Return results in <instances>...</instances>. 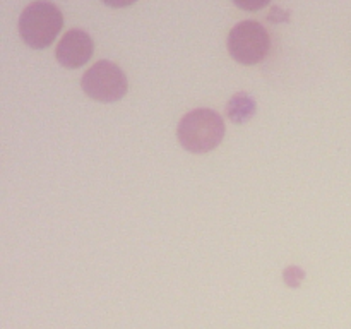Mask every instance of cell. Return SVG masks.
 <instances>
[{"instance_id": "cell-8", "label": "cell", "mask_w": 351, "mask_h": 329, "mask_svg": "<svg viewBox=\"0 0 351 329\" xmlns=\"http://www.w3.org/2000/svg\"><path fill=\"white\" fill-rule=\"evenodd\" d=\"M240 9H247V10H257L263 9V7L267 5V2H257V3H237Z\"/></svg>"}, {"instance_id": "cell-2", "label": "cell", "mask_w": 351, "mask_h": 329, "mask_svg": "<svg viewBox=\"0 0 351 329\" xmlns=\"http://www.w3.org/2000/svg\"><path fill=\"white\" fill-rule=\"evenodd\" d=\"M64 26V16L55 3L38 0L31 2L19 17V34L34 50L48 48Z\"/></svg>"}, {"instance_id": "cell-1", "label": "cell", "mask_w": 351, "mask_h": 329, "mask_svg": "<svg viewBox=\"0 0 351 329\" xmlns=\"http://www.w3.org/2000/svg\"><path fill=\"white\" fill-rule=\"evenodd\" d=\"M180 146L189 153H208L225 137V122L215 110L195 108L182 117L177 127Z\"/></svg>"}, {"instance_id": "cell-5", "label": "cell", "mask_w": 351, "mask_h": 329, "mask_svg": "<svg viewBox=\"0 0 351 329\" xmlns=\"http://www.w3.org/2000/svg\"><path fill=\"white\" fill-rule=\"evenodd\" d=\"M93 50H95V43L86 31L71 29L58 41L55 57L58 64L64 67L77 69L91 58Z\"/></svg>"}, {"instance_id": "cell-6", "label": "cell", "mask_w": 351, "mask_h": 329, "mask_svg": "<svg viewBox=\"0 0 351 329\" xmlns=\"http://www.w3.org/2000/svg\"><path fill=\"white\" fill-rule=\"evenodd\" d=\"M226 112H228V117L233 122L242 123L254 115V112H256V101L249 95H245V93H239V95L230 99L228 106H226Z\"/></svg>"}, {"instance_id": "cell-3", "label": "cell", "mask_w": 351, "mask_h": 329, "mask_svg": "<svg viewBox=\"0 0 351 329\" xmlns=\"http://www.w3.org/2000/svg\"><path fill=\"white\" fill-rule=\"evenodd\" d=\"M271 38L266 27L257 21H242L228 34V51L233 60L243 65H256L267 57Z\"/></svg>"}, {"instance_id": "cell-7", "label": "cell", "mask_w": 351, "mask_h": 329, "mask_svg": "<svg viewBox=\"0 0 351 329\" xmlns=\"http://www.w3.org/2000/svg\"><path fill=\"white\" fill-rule=\"evenodd\" d=\"M304 278H305L304 269H300L298 266H290L288 269H285V283H287L288 287L297 288Z\"/></svg>"}, {"instance_id": "cell-4", "label": "cell", "mask_w": 351, "mask_h": 329, "mask_svg": "<svg viewBox=\"0 0 351 329\" xmlns=\"http://www.w3.org/2000/svg\"><path fill=\"white\" fill-rule=\"evenodd\" d=\"M81 88L89 98L101 103H113L127 95L129 82L122 69L110 60H99L86 71Z\"/></svg>"}]
</instances>
